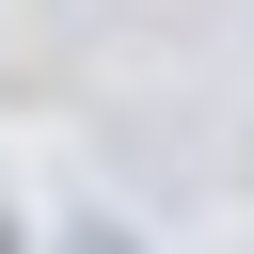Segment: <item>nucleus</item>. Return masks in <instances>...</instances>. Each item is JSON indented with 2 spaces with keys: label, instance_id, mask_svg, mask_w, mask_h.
Returning <instances> with one entry per match:
<instances>
[{
  "label": "nucleus",
  "instance_id": "obj_1",
  "mask_svg": "<svg viewBox=\"0 0 254 254\" xmlns=\"http://www.w3.org/2000/svg\"><path fill=\"white\" fill-rule=\"evenodd\" d=\"M0 254H16V238H0Z\"/></svg>",
  "mask_w": 254,
  "mask_h": 254
}]
</instances>
